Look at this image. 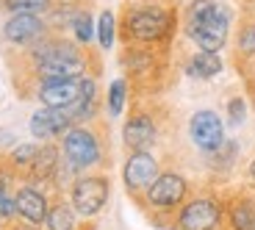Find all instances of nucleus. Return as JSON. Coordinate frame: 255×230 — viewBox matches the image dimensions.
<instances>
[{
  "label": "nucleus",
  "instance_id": "obj_6",
  "mask_svg": "<svg viewBox=\"0 0 255 230\" xmlns=\"http://www.w3.org/2000/svg\"><path fill=\"white\" fill-rule=\"evenodd\" d=\"M67 200H70V205L75 208V214L81 219L100 217L111 200V178L103 169L81 172L67 186Z\"/></svg>",
  "mask_w": 255,
  "mask_h": 230
},
{
  "label": "nucleus",
  "instance_id": "obj_10",
  "mask_svg": "<svg viewBox=\"0 0 255 230\" xmlns=\"http://www.w3.org/2000/svg\"><path fill=\"white\" fill-rule=\"evenodd\" d=\"M161 50L164 47H144V45H125L122 47V70H125L128 83H150L161 75L164 61H161Z\"/></svg>",
  "mask_w": 255,
  "mask_h": 230
},
{
  "label": "nucleus",
  "instance_id": "obj_20",
  "mask_svg": "<svg viewBox=\"0 0 255 230\" xmlns=\"http://www.w3.org/2000/svg\"><path fill=\"white\" fill-rule=\"evenodd\" d=\"M39 147H42V141H22V144H17V147L8 150L0 161H3L14 175L22 180L28 175V169H31L33 158H36V153H39Z\"/></svg>",
  "mask_w": 255,
  "mask_h": 230
},
{
  "label": "nucleus",
  "instance_id": "obj_14",
  "mask_svg": "<svg viewBox=\"0 0 255 230\" xmlns=\"http://www.w3.org/2000/svg\"><path fill=\"white\" fill-rule=\"evenodd\" d=\"M81 78H42V81H33V97H36L39 106H47V109H70L81 100Z\"/></svg>",
  "mask_w": 255,
  "mask_h": 230
},
{
  "label": "nucleus",
  "instance_id": "obj_29",
  "mask_svg": "<svg viewBox=\"0 0 255 230\" xmlns=\"http://www.w3.org/2000/svg\"><path fill=\"white\" fill-rule=\"evenodd\" d=\"M247 3H250V11L255 14V0H247Z\"/></svg>",
  "mask_w": 255,
  "mask_h": 230
},
{
  "label": "nucleus",
  "instance_id": "obj_27",
  "mask_svg": "<svg viewBox=\"0 0 255 230\" xmlns=\"http://www.w3.org/2000/svg\"><path fill=\"white\" fill-rule=\"evenodd\" d=\"M3 230H42V228L28 225V222H22V219H11V222H6V228H3Z\"/></svg>",
  "mask_w": 255,
  "mask_h": 230
},
{
  "label": "nucleus",
  "instance_id": "obj_9",
  "mask_svg": "<svg viewBox=\"0 0 255 230\" xmlns=\"http://www.w3.org/2000/svg\"><path fill=\"white\" fill-rule=\"evenodd\" d=\"M158 175H161V161L153 155V150L128 153L125 164H122V186L136 203L144 197V192L155 183Z\"/></svg>",
  "mask_w": 255,
  "mask_h": 230
},
{
  "label": "nucleus",
  "instance_id": "obj_5",
  "mask_svg": "<svg viewBox=\"0 0 255 230\" xmlns=\"http://www.w3.org/2000/svg\"><path fill=\"white\" fill-rule=\"evenodd\" d=\"M189 197H191L189 178L183 172H178V169H161V175L144 192L139 205L153 222H158V219H172Z\"/></svg>",
  "mask_w": 255,
  "mask_h": 230
},
{
  "label": "nucleus",
  "instance_id": "obj_30",
  "mask_svg": "<svg viewBox=\"0 0 255 230\" xmlns=\"http://www.w3.org/2000/svg\"><path fill=\"white\" fill-rule=\"evenodd\" d=\"M3 228H6V219H0V230H3Z\"/></svg>",
  "mask_w": 255,
  "mask_h": 230
},
{
  "label": "nucleus",
  "instance_id": "obj_16",
  "mask_svg": "<svg viewBox=\"0 0 255 230\" xmlns=\"http://www.w3.org/2000/svg\"><path fill=\"white\" fill-rule=\"evenodd\" d=\"M225 222L222 230H255V194L253 192H233L222 200Z\"/></svg>",
  "mask_w": 255,
  "mask_h": 230
},
{
  "label": "nucleus",
  "instance_id": "obj_11",
  "mask_svg": "<svg viewBox=\"0 0 255 230\" xmlns=\"http://www.w3.org/2000/svg\"><path fill=\"white\" fill-rule=\"evenodd\" d=\"M189 139L200 153H205V155L217 153L225 141H228L222 116H219L217 111H211V109L194 111L191 119H189Z\"/></svg>",
  "mask_w": 255,
  "mask_h": 230
},
{
  "label": "nucleus",
  "instance_id": "obj_21",
  "mask_svg": "<svg viewBox=\"0 0 255 230\" xmlns=\"http://www.w3.org/2000/svg\"><path fill=\"white\" fill-rule=\"evenodd\" d=\"M233 50H236V61H255V17L239 22L236 36H233Z\"/></svg>",
  "mask_w": 255,
  "mask_h": 230
},
{
  "label": "nucleus",
  "instance_id": "obj_28",
  "mask_svg": "<svg viewBox=\"0 0 255 230\" xmlns=\"http://www.w3.org/2000/svg\"><path fill=\"white\" fill-rule=\"evenodd\" d=\"M247 178H250V183L255 186V158H253V161H250V164H247Z\"/></svg>",
  "mask_w": 255,
  "mask_h": 230
},
{
  "label": "nucleus",
  "instance_id": "obj_26",
  "mask_svg": "<svg viewBox=\"0 0 255 230\" xmlns=\"http://www.w3.org/2000/svg\"><path fill=\"white\" fill-rule=\"evenodd\" d=\"M244 119H247V100L242 95L230 97L228 100V125L230 128H239V125H244Z\"/></svg>",
  "mask_w": 255,
  "mask_h": 230
},
{
  "label": "nucleus",
  "instance_id": "obj_3",
  "mask_svg": "<svg viewBox=\"0 0 255 230\" xmlns=\"http://www.w3.org/2000/svg\"><path fill=\"white\" fill-rule=\"evenodd\" d=\"M233 28V11L219 0H189L180 14V31L197 50L222 53Z\"/></svg>",
  "mask_w": 255,
  "mask_h": 230
},
{
  "label": "nucleus",
  "instance_id": "obj_18",
  "mask_svg": "<svg viewBox=\"0 0 255 230\" xmlns=\"http://www.w3.org/2000/svg\"><path fill=\"white\" fill-rule=\"evenodd\" d=\"M45 230H81V217L75 214V208L70 205L67 197H56L47 208L45 217Z\"/></svg>",
  "mask_w": 255,
  "mask_h": 230
},
{
  "label": "nucleus",
  "instance_id": "obj_17",
  "mask_svg": "<svg viewBox=\"0 0 255 230\" xmlns=\"http://www.w3.org/2000/svg\"><path fill=\"white\" fill-rule=\"evenodd\" d=\"M58 166H61V150H58L56 141H42L36 158H33L31 169L22 180H31V183H39L50 189L56 183V175H58Z\"/></svg>",
  "mask_w": 255,
  "mask_h": 230
},
{
  "label": "nucleus",
  "instance_id": "obj_12",
  "mask_svg": "<svg viewBox=\"0 0 255 230\" xmlns=\"http://www.w3.org/2000/svg\"><path fill=\"white\" fill-rule=\"evenodd\" d=\"M122 144H125L128 153L153 150L158 144V122H155L153 111L136 109L128 114L125 125H122Z\"/></svg>",
  "mask_w": 255,
  "mask_h": 230
},
{
  "label": "nucleus",
  "instance_id": "obj_25",
  "mask_svg": "<svg viewBox=\"0 0 255 230\" xmlns=\"http://www.w3.org/2000/svg\"><path fill=\"white\" fill-rule=\"evenodd\" d=\"M56 0H0L3 14H47Z\"/></svg>",
  "mask_w": 255,
  "mask_h": 230
},
{
  "label": "nucleus",
  "instance_id": "obj_31",
  "mask_svg": "<svg viewBox=\"0 0 255 230\" xmlns=\"http://www.w3.org/2000/svg\"><path fill=\"white\" fill-rule=\"evenodd\" d=\"M253 100H255V95H253Z\"/></svg>",
  "mask_w": 255,
  "mask_h": 230
},
{
  "label": "nucleus",
  "instance_id": "obj_4",
  "mask_svg": "<svg viewBox=\"0 0 255 230\" xmlns=\"http://www.w3.org/2000/svg\"><path fill=\"white\" fill-rule=\"evenodd\" d=\"M58 150H61V158L81 172H95V169H103L106 166V136L95 128V122L89 125H72L67 133L58 139Z\"/></svg>",
  "mask_w": 255,
  "mask_h": 230
},
{
  "label": "nucleus",
  "instance_id": "obj_15",
  "mask_svg": "<svg viewBox=\"0 0 255 230\" xmlns=\"http://www.w3.org/2000/svg\"><path fill=\"white\" fill-rule=\"evenodd\" d=\"M70 111L67 109H47V106H39L31 116H28V130L36 141H58L67 130L72 128Z\"/></svg>",
  "mask_w": 255,
  "mask_h": 230
},
{
  "label": "nucleus",
  "instance_id": "obj_19",
  "mask_svg": "<svg viewBox=\"0 0 255 230\" xmlns=\"http://www.w3.org/2000/svg\"><path fill=\"white\" fill-rule=\"evenodd\" d=\"M222 70H225V61L219 53L197 50L186 58V75L197 78V81H211V78H217Z\"/></svg>",
  "mask_w": 255,
  "mask_h": 230
},
{
  "label": "nucleus",
  "instance_id": "obj_1",
  "mask_svg": "<svg viewBox=\"0 0 255 230\" xmlns=\"http://www.w3.org/2000/svg\"><path fill=\"white\" fill-rule=\"evenodd\" d=\"M19 64L31 81L42 78H81L86 72L100 75V61L92 47L78 45L67 33H47L36 45L19 53Z\"/></svg>",
  "mask_w": 255,
  "mask_h": 230
},
{
  "label": "nucleus",
  "instance_id": "obj_23",
  "mask_svg": "<svg viewBox=\"0 0 255 230\" xmlns=\"http://www.w3.org/2000/svg\"><path fill=\"white\" fill-rule=\"evenodd\" d=\"M70 36L75 39L78 45L92 47V39H95V14H92L89 6H83L75 14V19H72V25H70Z\"/></svg>",
  "mask_w": 255,
  "mask_h": 230
},
{
  "label": "nucleus",
  "instance_id": "obj_22",
  "mask_svg": "<svg viewBox=\"0 0 255 230\" xmlns=\"http://www.w3.org/2000/svg\"><path fill=\"white\" fill-rule=\"evenodd\" d=\"M95 36L100 50H111L117 42V14L111 8H103L95 19Z\"/></svg>",
  "mask_w": 255,
  "mask_h": 230
},
{
  "label": "nucleus",
  "instance_id": "obj_13",
  "mask_svg": "<svg viewBox=\"0 0 255 230\" xmlns=\"http://www.w3.org/2000/svg\"><path fill=\"white\" fill-rule=\"evenodd\" d=\"M50 192L45 186L31 183V180H19L17 192H14V205H17V219L28 225H36L42 228L47 217V208H50Z\"/></svg>",
  "mask_w": 255,
  "mask_h": 230
},
{
  "label": "nucleus",
  "instance_id": "obj_24",
  "mask_svg": "<svg viewBox=\"0 0 255 230\" xmlns=\"http://www.w3.org/2000/svg\"><path fill=\"white\" fill-rule=\"evenodd\" d=\"M128 78H114V81L109 83V92H106V109H109L111 116H120L122 111H125V103H128Z\"/></svg>",
  "mask_w": 255,
  "mask_h": 230
},
{
  "label": "nucleus",
  "instance_id": "obj_7",
  "mask_svg": "<svg viewBox=\"0 0 255 230\" xmlns=\"http://www.w3.org/2000/svg\"><path fill=\"white\" fill-rule=\"evenodd\" d=\"M222 222H225V205L222 197L214 192L191 194L172 217L175 230H222Z\"/></svg>",
  "mask_w": 255,
  "mask_h": 230
},
{
  "label": "nucleus",
  "instance_id": "obj_2",
  "mask_svg": "<svg viewBox=\"0 0 255 230\" xmlns=\"http://www.w3.org/2000/svg\"><path fill=\"white\" fill-rule=\"evenodd\" d=\"M178 28V8L169 0H125L117 19V36L122 45L169 47Z\"/></svg>",
  "mask_w": 255,
  "mask_h": 230
},
{
  "label": "nucleus",
  "instance_id": "obj_8",
  "mask_svg": "<svg viewBox=\"0 0 255 230\" xmlns=\"http://www.w3.org/2000/svg\"><path fill=\"white\" fill-rule=\"evenodd\" d=\"M47 33H50V25L45 14H6V19L0 22V42L17 53L28 50Z\"/></svg>",
  "mask_w": 255,
  "mask_h": 230
}]
</instances>
